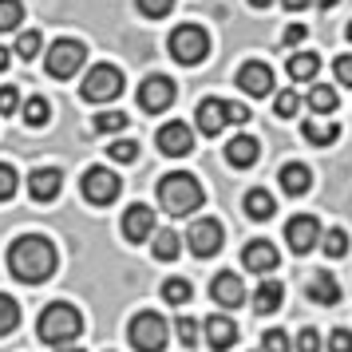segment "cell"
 <instances>
[{"mask_svg": "<svg viewBox=\"0 0 352 352\" xmlns=\"http://www.w3.org/2000/svg\"><path fill=\"white\" fill-rule=\"evenodd\" d=\"M60 265V254L44 234H24L8 245V270L24 285H44Z\"/></svg>", "mask_w": 352, "mask_h": 352, "instance_id": "obj_1", "label": "cell"}, {"mask_svg": "<svg viewBox=\"0 0 352 352\" xmlns=\"http://www.w3.org/2000/svg\"><path fill=\"white\" fill-rule=\"evenodd\" d=\"M36 333H40V340L44 344H72L76 336L83 333V317H80V309L76 305H67V301H52L44 313H40V324H36Z\"/></svg>", "mask_w": 352, "mask_h": 352, "instance_id": "obj_2", "label": "cell"}, {"mask_svg": "<svg viewBox=\"0 0 352 352\" xmlns=\"http://www.w3.org/2000/svg\"><path fill=\"white\" fill-rule=\"evenodd\" d=\"M202 186H198V178L186 175V170H175V175H166L159 182V206L166 210V214H175V218H182V214H194V210L202 206Z\"/></svg>", "mask_w": 352, "mask_h": 352, "instance_id": "obj_3", "label": "cell"}, {"mask_svg": "<svg viewBox=\"0 0 352 352\" xmlns=\"http://www.w3.org/2000/svg\"><path fill=\"white\" fill-rule=\"evenodd\" d=\"M80 96L87 103H111V99L123 96V72L115 64H96L80 83Z\"/></svg>", "mask_w": 352, "mask_h": 352, "instance_id": "obj_4", "label": "cell"}, {"mask_svg": "<svg viewBox=\"0 0 352 352\" xmlns=\"http://www.w3.org/2000/svg\"><path fill=\"white\" fill-rule=\"evenodd\" d=\"M206 52H210V36L206 28H198V24H182V28H175L170 32V56H175L178 64H202L206 60Z\"/></svg>", "mask_w": 352, "mask_h": 352, "instance_id": "obj_5", "label": "cell"}, {"mask_svg": "<svg viewBox=\"0 0 352 352\" xmlns=\"http://www.w3.org/2000/svg\"><path fill=\"white\" fill-rule=\"evenodd\" d=\"M87 60V48L80 40H56L48 48V76L52 80H72Z\"/></svg>", "mask_w": 352, "mask_h": 352, "instance_id": "obj_6", "label": "cell"}, {"mask_svg": "<svg viewBox=\"0 0 352 352\" xmlns=\"http://www.w3.org/2000/svg\"><path fill=\"white\" fill-rule=\"evenodd\" d=\"M131 344L139 352H162L166 349V320L159 313H135V320H131Z\"/></svg>", "mask_w": 352, "mask_h": 352, "instance_id": "obj_7", "label": "cell"}, {"mask_svg": "<svg viewBox=\"0 0 352 352\" xmlns=\"http://www.w3.org/2000/svg\"><path fill=\"white\" fill-rule=\"evenodd\" d=\"M119 175L107 170V166H91V170H83V198L91 202V206H111L115 198H119Z\"/></svg>", "mask_w": 352, "mask_h": 352, "instance_id": "obj_8", "label": "cell"}, {"mask_svg": "<svg viewBox=\"0 0 352 352\" xmlns=\"http://www.w3.org/2000/svg\"><path fill=\"white\" fill-rule=\"evenodd\" d=\"M222 238H226V230H222L218 218H194L190 230H186V245H190L198 257H214L222 250Z\"/></svg>", "mask_w": 352, "mask_h": 352, "instance_id": "obj_9", "label": "cell"}, {"mask_svg": "<svg viewBox=\"0 0 352 352\" xmlns=\"http://www.w3.org/2000/svg\"><path fill=\"white\" fill-rule=\"evenodd\" d=\"M175 96H178L175 80H166V76H146L143 87H139V107L151 111V115H159L175 103Z\"/></svg>", "mask_w": 352, "mask_h": 352, "instance_id": "obj_10", "label": "cell"}, {"mask_svg": "<svg viewBox=\"0 0 352 352\" xmlns=\"http://www.w3.org/2000/svg\"><path fill=\"white\" fill-rule=\"evenodd\" d=\"M285 241H289L293 254H309V250L320 241V222L313 218V214H297V218H289Z\"/></svg>", "mask_w": 352, "mask_h": 352, "instance_id": "obj_11", "label": "cell"}, {"mask_svg": "<svg viewBox=\"0 0 352 352\" xmlns=\"http://www.w3.org/2000/svg\"><path fill=\"white\" fill-rule=\"evenodd\" d=\"M155 143H159L162 155L182 159V155L194 151V131H190V123H162L159 135H155Z\"/></svg>", "mask_w": 352, "mask_h": 352, "instance_id": "obj_12", "label": "cell"}, {"mask_svg": "<svg viewBox=\"0 0 352 352\" xmlns=\"http://www.w3.org/2000/svg\"><path fill=\"white\" fill-rule=\"evenodd\" d=\"M238 87L245 91V96L265 99V96L273 91V67H270V64H261V60H250V64H241Z\"/></svg>", "mask_w": 352, "mask_h": 352, "instance_id": "obj_13", "label": "cell"}, {"mask_svg": "<svg viewBox=\"0 0 352 352\" xmlns=\"http://www.w3.org/2000/svg\"><path fill=\"white\" fill-rule=\"evenodd\" d=\"M277 261H281V254H277V245H273V241L257 238V241H250V245L241 250V265H245L250 273H261V277L277 270Z\"/></svg>", "mask_w": 352, "mask_h": 352, "instance_id": "obj_14", "label": "cell"}, {"mask_svg": "<svg viewBox=\"0 0 352 352\" xmlns=\"http://www.w3.org/2000/svg\"><path fill=\"white\" fill-rule=\"evenodd\" d=\"M210 297L222 305V309H238V305L245 301V285H241L238 273L222 270L218 277H214V281H210Z\"/></svg>", "mask_w": 352, "mask_h": 352, "instance_id": "obj_15", "label": "cell"}, {"mask_svg": "<svg viewBox=\"0 0 352 352\" xmlns=\"http://www.w3.org/2000/svg\"><path fill=\"white\" fill-rule=\"evenodd\" d=\"M151 234H155V210L143 206V202L127 206V214H123V238L127 241H146Z\"/></svg>", "mask_w": 352, "mask_h": 352, "instance_id": "obj_16", "label": "cell"}, {"mask_svg": "<svg viewBox=\"0 0 352 352\" xmlns=\"http://www.w3.org/2000/svg\"><path fill=\"white\" fill-rule=\"evenodd\" d=\"M60 186H64V175L56 166H40V170L28 175V194H32L36 202H52L60 194Z\"/></svg>", "mask_w": 352, "mask_h": 352, "instance_id": "obj_17", "label": "cell"}, {"mask_svg": "<svg viewBox=\"0 0 352 352\" xmlns=\"http://www.w3.org/2000/svg\"><path fill=\"white\" fill-rule=\"evenodd\" d=\"M234 340H238V324L226 317V313H214L206 320V344L214 352H226V349H234Z\"/></svg>", "mask_w": 352, "mask_h": 352, "instance_id": "obj_18", "label": "cell"}, {"mask_svg": "<svg viewBox=\"0 0 352 352\" xmlns=\"http://www.w3.org/2000/svg\"><path fill=\"white\" fill-rule=\"evenodd\" d=\"M194 123L202 135H222L226 127V103L222 99H202L198 103V115H194Z\"/></svg>", "mask_w": 352, "mask_h": 352, "instance_id": "obj_19", "label": "cell"}, {"mask_svg": "<svg viewBox=\"0 0 352 352\" xmlns=\"http://www.w3.org/2000/svg\"><path fill=\"white\" fill-rule=\"evenodd\" d=\"M257 155H261V146H257L254 135H238V139H230V143H226V159H230V166H238V170L254 166Z\"/></svg>", "mask_w": 352, "mask_h": 352, "instance_id": "obj_20", "label": "cell"}, {"mask_svg": "<svg viewBox=\"0 0 352 352\" xmlns=\"http://www.w3.org/2000/svg\"><path fill=\"white\" fill-rule=\"evenodd\" d=\"M277 178H281L285 194H293V198H297V194H309V186H313V170H309L305 162H285Z\"/></svg>", "mask_w": 352, "mask_h": 352, "instance_id": "obj_21", "label": "cell"}, {"mask_svg": "<svg viewBox=\"0 0 352 352\" xmlns=\"http://www.w3.org/2000/svg\"><path fill=\"white\" fill-rule=\"evenodd\" d=\"M289 80L293 83H309V80H317V72H320V56L317 52H297V56H289Z\"/></svg>", "mask_w": 352, "mask_h": 352, "instance_id": "obj_22", "label": "cell"}, {"mask_svg": "<svg viewBox=\"0 0 352 352\" xmlns=\"http://www.w3.org/2000/svg\"><path fill=\"white\" fill-rule=\"evenodd\" d=\"M309 301H317V305L340 301V285H336L333 273H313V277H309Z\"/></svg>", "mask_w": 352, "mask_h": 352, "instance_id": "obj_23", "label": "cell"}, {"mask_svg": "<svg viewBox=\"0 0 352 352\" xmlns=\"http://www.w3.org/2000/svg\"><path fill=\"white\" fill-rule=\"evenodd\" d=\"M285 301V285L281 281H261L254 293V313H277Z\"/></svg>", "mask_w": 352, "mask_h": 352, "instance_id": "obj_24", "label": "cell"}, {"mask_svg": "<svg viewBox=\"0 0 352 352\" xmlns=\"http://www.w3.org/2000/svg\"><path fill=\"white\" fill-rule=\"evenodd\" d=\"M273 210H277V202H273V194H270V190L254 186V190L245 194V214H250L254 222H270Z\"/></svg>", "mask_w": 352, "mask_h": 352, "instance_id": "obj_25", "label": "cell"}, {"mask_svg": "<svg viewBox=\"0 0 352 352\" xmlns=\"http://www.w3.org/2000/svg\"><path fill=\"white\" fill-rule=\"evenodd\" d=\"M309 107H313V115H317V119H324V115H333L336 107H340V96H336L333 87L317 83V87L309 91Z\"/></svg>", "mask_w": 352, "mask_h": 352, "instance_id": "obj_26", "label": "cell"}, {"mask_svg": "<svg viewBox=\"0 0 352 352\" xmlns=\"http://www.w3.org/2000/svg\"><path fill=\"white\" fill-rule=\"evenodd\" d=\"M301 131L313 146H333L336 139H340V127H336V123H324V119H313V123H305Z\"/></svg>", "mask_w": 352, "mask_h": 352, "instance_id": "obj_27", "label": "cell"}, {"mask_svg": "<svg viewBox=\"0 0 352 352\" xmlns=\"http://www.w3.org/2000/svg\"><path fill=\"white\" fill-rule=\"evenodd\" d=\"M151 254L159 257V261H175L178 257V234L175 230H155V234H151Z\"/></svg>", "mask_w": 352, "mask_h": 352, "instance_id": "obj_28", "label": "cell"}, {"mask_svg": "<svg viewBox=\"0 0 352 352\" xmlns=\"http://www.w3.org/2000/svg\"><path fill=\"white\" fill-rule=\"evenodd\" d=\"M20 111H24V123H28V127H44V123H48V115H52V107H48V99H44V96H28Z\"/></svg>", "mask_w": 352, "mask_h": 352, "instance_id": "obj_29", "label": "cell"}, {"mask_svg": "<svg viewBox=\"0 0 352 352\" xmlns=\"http://www.w3.org/2000/svg\"><path fill=\"white\" fill-rule=\"evenodd\" d=\"M190 297H194V289H190L186 277H170V281L162 285V301H166V305H186Z\"/></svg>", "mask_w": 352, "mask_h": 352, "instance_id": "obj_30", "label": "cell"}, {"mask_svg": "<svg viewBox=\"0 0 352 352\" xmlns=\"http://www.w3.org/2000/svg\"><path fill=\"white\" fill-rule=\"evenodd\" d=\"M16 324H20V305L8 293H0V336H8Z\"/></svg>", "mask_w": 352, "mask_h": 352, "instance_id": "obj_31", "label": "cell"}, {"mask_svg": "<svg viewBox=\"0 0 352 352\" xmlns=\"http://www.w3.org/2000/svg\"><path fill=\"white\" fill-rule=\"evenodd\" d=\"M40 48H44V36L36 32V28H24L20 40H16V56H20V60H36Z\"/></svg>", "mask_w": 352, "mask_h": 352, "instance_id": "obj_32", "label": "cell"}, {"mask_svg": "<svg viewBox=\"0 0 352 352\" xmlns=\"http://www.w3.org/2000/svg\"><path fill=\"white\" fill-rule=\"evenodd\" d=\"M20 20H24V4L20 0H0V32L20 28Z\"/></svg>", "mask_w": 352, "mask_h": 352, "instance_id": "obj_33", "label": "cell"}, {"mask_svg": "<svg viewBox=\"0 0 352 352\" xmlns=\"http://www.w3.org/2000/svg\"><path fill=\"white\" fill-rule=\"evenodd\" d=\"M123 127H127V115H123V111L96 115V131H99V135H115V131H123Z\"/></svg>", "mask_w": 352, "mask_h": 352, "instance_id": "obj_34", "label": "cell"}, {"mask_svg": "<svg viewBox=\"0 0 352 352\" xmlns=\"http://www.w3.org/2000/svg\"><path fill=\"white\" fill-rule=\"evenodd\" d=\"M273 111L281 115V119H293V115L301 111V99H297V91H277V99H273Z\"/></svg>", "mask_w": 352, "mask_h": 352, "instance_id": "obj_35", "label": "cell"}, {"mask_svg": "<svg viewBox=\"0 0 352 352\" xmlns=\"http://www.w3.org/2000/svg\"><path fill=\"white\" fill-rule=\"evenodd\" d=\"M324 254L344 257L349 254V234H344V230H329V234H324Z\"/></svg>", "mask_w": 352, "mask_h": 352, "instance_id": "obj_36", "label": "cell"}, {"mask_svg": "<svg viewBox=\"0 0 352 352\" xmlns=\"http://www.w3.org/2000/svg\"><path fill=\"white\" fill-rule=\"evenodd\" d=\"M107 155H111L115 162H135V159H139V143H131V139H119V143L107 146Z\"/></svg>", "mask_w": 352, "mask_h": 352, "instance_id": "obj_37", "label": "cell"}, {"mask_svg": "<svg viewBox=\"0 0 352 352\" xmlns=\"http://www.w3.org/2000/svg\"><path fill=\"white\" fill-rule=\"evenodd\" d=\"M261 352H293V344H289V336L281 329H270L261 336Z\"/></svg>", "mask_w": 352, "mask_h": 352, "instance_id": "obj_38", "label": "cell"}, {"mask_svg": "<svg viewBox=\"0 0 352 352\" xmlns=\"http://www.w3.org/2000/svg\"><path fill=\"white\" fill-rule=\"evenodd\" d=\"M170 8H175V0H139V12L151 20H162L170 16Z\"/></svg>", "mask_w": 352, "mask_h": 352, "instance_id": "obj_39", "label": "cell"}, {"mask_svg": "<svg viewBox=\"0 0 352 352\" xmlns=\"http://www.w3.org/2000/svg\"><path fill=\"white\" fill-rule=\"evenodd\" d=\"M16 194V170L8 162H0V202H8Z\"/></svg>", "mask_w": 352, "mask_h": 352, "instance_id": "obj_40", "label": "cell"}, {"mask_svg": "<svg viewBox=\"0 0 352 352\" xmlns=\"http://www.w3.org/2000/svg\"><path fill=\"white\" fill-rule=\"evenodd\" d=\"M16 107H20V87L4 83V87H0V115H12Z\"/></svg>", "mask_w": 352, "mask_h": 352, "instance_id": "obj_41", "label": "cell"}, {"mask_svg": "<svg viewBox=\"0 0 352 352\" xmlns=\"http://www.w3.org/2000/svg\"><path fill=\"white\" fill-rule=\"evenodd\" d=\"M178 340H182V344H198V320L194 317H178Z\"/></svg>", "mask_w": 352, "mask_h": 352, "instance_id": "obj_42", "label": "cell"}, {"mask_svg": "<svg viewBox=\"0 0 352 352\" xmlns=\"http://www.w3.org/2000/svg\"><path fill=\"white\" fill-rule=\"evenodd\" d=\"M329 352H352V333L349 329H333V333H329Z\"/></svg>", "mask_w": 352, "mask_h": 352, "instance_id": "obj_43", "label": "cell"}, {"mask_svg": "<svg viewBox=\"0 0 352 352\" xmlns=\"http://www.w3.org/2000/svg\"><path fill=\"white\" fill-rule=\"evenodd\" d=\"M297 352H320V333L317 329H301V336H297Z\"/></svg>", "mask_w": 352, "mask_h": 352, "instance_id": "obj_44", "label": "cell"}, {"mask_svg": "<svg viewBox=\"0 0 352 352\" xmlns=\"http://www.w3.org/2000/svg\"><path fill=\"white\" fill-rule=\"evenodd\" d=\"M333 72H336V80H340V83H349V87H352V56H336Z\"/></svg>", "mask_w": 352, "mask_h": 352, "instance_id": "obj_45", "label": "cell"}, {"mask_svg": "<svg viewBox=\"0 0 352 352\" xmlns=\"http://www.w3.org/2000/svg\"><path fill=\"white\" fill-rule=\"evenodd\" d=\"M226 123H250V107L245 103H226Z\"/></svg>", "mask_w": 352, "mask_h": 352, "instance_id": "obj_46", "label": "cell"}, {"mask_svg": "<svg viewBox=\"0 0 352 352\" xmlns=\"http://www.w3.org/2000/svg\"><path fill=\"white\" fill-rule=\"evenodd\" d=\"M305 36H309V28H301V24H293V28H289V32H285V44H289V48H293V44H301Z\"/></svg>", "mask_w": 352, "mask_h": 352, "instance_id": "obj_47", "label": "cell"}, {"mask_svg": "<svg viewBox=\"0 0 352 352\" xmlns=\"http://www.w3.org/2000/svg\"><path fill=\"white\" fill-rule=\"evenodd\" d=\"M281 4H285L289 12H301V8H309V4H313V0H281Z\"/></svg>", "mask_w": 352, "mask_h": 352, "instance_id": "obj_48", "label": "cell"}, {"mask_svg": "<svg viewBox=\"0 0 352 352\" xmlns=\"http://www.w3.org/2000/svg\"><path fill=\"white\" fill-rule=\"evenodd\" d=\"M8 64H12V56H8V48H0V72H4Z\"/></svg>", "mask_w": 352, "mask_h": 352, "instance_id": "obj_49", "label": "cell"}, {"mask_svg": "<svg viewBox=\"0 0 352 352\" xmlns=\"http://www.w3.org/2000/svg\"><path fill=\"white\" fill-rule=\"evenodd\" d=\"M250 4H254V8H270L273 0H250Z\"/></svg>", "mask_w": 352, "mask_h": 352, "instance_id": "obj_50", "label": "cell"}, {"mask_svg": "<svg viewBox=\"0 0 352 352\" xmlns=\"http://www.w3.org/2000/svg\"><path fill=\"white\" fill-rule=\"evenodd\" d=\"M320 8H336V0H317Z\"/></svg>", "mask_w": 352, "mask_h": 352, "instance_id": "obj_51", "label": "cell"}, {"mask_svg": "<svg viewBox=\"0 0 352 352\" xmlns=\"http://www.w3.org/2000/svg\"><path fill=\"white\" fill-rule=\"evenodd\" d=\"M56 352H83V349H76V344H64V349H56Z\"/></svg>", "mask_w": 352, "mask_h": 352, "instance_id": "obj_52", "label": "cell"}, {"mask_svg": "<svg viewBox=\"0 0 352 352\" xmlns=\"http://www.w3.org/2000/svg\"><path fill=\"white\" fill-rule=\"evenodd\" d=\"M349 40H352V20H349Z\"/></svg>", "mask_w": 352, "mask_h": 352, "instance_id": "obj_53", "label": "cell"}]
</instances>
